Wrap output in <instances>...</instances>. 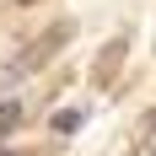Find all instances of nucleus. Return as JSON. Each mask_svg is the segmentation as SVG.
Returning <instances> with one entry per match:
<instances>
[{"label":"nucleus","mask_w":156,"mask_h":156,"mask_svg":"<svg viewBox=\"0 0 156 156\" xmlns=\"http://www.w3.org/2000/svg\"><path fill=\"white\" fill-rule=\"evenodd\" d=\"M16 119H22V108H16V102H5V108H0V140H5V129H11Z\"/></svg>","instance_id":"obj_2"},{"label":"nucleus","mask_w":156,"mask_h":156,"mask_svg":"<svg viewBox=\"0 0 156 156\" xmlns=\"http://www.w3.org/2000/svg\"><path fill=\"white\" fill-rule=\"evenodd\" d=\"M76 124H81V108H59L54 113V129H59V135H70Z\"/></svg>","instance_id":"obj_1"},{"label":"nucleus","mask_w":156,"mask_h":156,"mask_svg":"<svg viewBox=\"0 0 156 156\" xmlns=\"http://www.w3.org/2000/svg\"><path fill=\"white\" fill-rule=\"evenodd\" d=\"M0 156H16V151H0Z\"/></svg>","instance_id":"obj_3"}]
</instances>
